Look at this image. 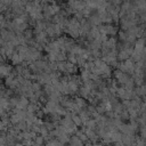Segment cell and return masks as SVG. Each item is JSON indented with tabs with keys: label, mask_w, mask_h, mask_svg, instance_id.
<instances>
[{
	"label": "cell",
	"mask_w": 146,
	"mask_h": 146,
	"mask_svg": "<svg viewBox=\"0 0 146 146\" xmlns=\"http://www.w3.org/2000/svg\"><path fill=\"white\" fill-rule=\"evenodd\" d=\"M8 72V68L5 67V66H0V75H3V74H7Z\"/></svg>",
	"instance_id": "obj_1"
},
{
	"label": "cell",
	"mask_w": 146,
	"mask_h": 146,
	"mask_svg": "<svg viewBox=\"0 0 146 146\" xmlns=\"http://www.w3.org/2000/svg\"><path fill=\"white\" fill-rule=\"evenodd\" d=\"M115 2H121V0H115Z\"/></svg>",
	"instance_id": "obj_2"
}]
</instances>
